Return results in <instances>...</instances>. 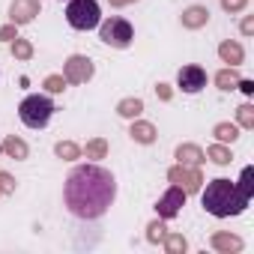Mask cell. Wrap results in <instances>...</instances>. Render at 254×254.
Segmentation results:
<instances>
[{"label": "cell", "mask_w": 254, "mask_h": 254, "mask_svg": "<svg viewBox=\"0 0 254 254\" xmlns=\"http://www.w3.org/2000/svg\"><path fill=\"white\" fill-rule=\"evenodd\" d=\"M117 200V180L102 165H78L63 186V203L69 215L81 221L102 218Z\"/></svg>", "instance_id": "1"}, {"label": "cell", "mask_w": 254, "mask_h": 254, "mask_svg": "<svg viewBox=\"0 0 254 254\" xmlns=\"http://www.w3.org/2000/svg\"><path fill=\"white\" fill-rule=\"evenodd\" d=\"M200 203H203V209H206L209 215H215V218H230V215L245 212V206H248L251 200H245V197L239 194L236 183L218 177V180H212V183L203 189Z\"/></svg>", "instance_id": "2"}, {"label": "cell", "mask_w": 254, "mask_h": 254, "mask_svg": "<svg viewBox=\"0 0 254 254\" xmlns=\"http://www.w3.org/2000/svg\"><path fill=\"white\" fill-rule=\"evenodd\" d=\"M18 117L27 129H45L54 117V102L45 93H30L21 105H18Z\"/></svg>", "instance_id": "3"}, {"label": "cell", "mask_w": 254, "mask_h": 254, "mask_svg": "<svg viewBox=\"0 0 254 254\" xmlns=\"http://www.w3.org/2000/svg\"><path fill=\"white\" fill-rule=\"evenodd\" d=\"M66 21L72 30H93L102 21V9L96 0H69L66 3Z\"/></svg>", "instance_id": "4"}, {"label": "cell", "mask_w": 254, "mask_h": 254, "mask_svg": "<svg viewBox=\"0 0 254 254\" xmlns=\"http://www.w3.org/2000/svg\"><path fill=\"white\" fill-rule=\"evenodd\" d=\"M99 39L105 42V45H111V48H129L132 45V39H135V30H132V24L126 21V18H120V15H111L108 21H99Z\"/></svg>", "instance_id": "5"}, {"label": "cell", "mask_w": 254, "mask_h": 254, "mask_svg": "<svg viewBox=\"0 0 254 254\" xmlns=\"http://www.w3.org/2000/svg\"><path fill=\"white\" fill-rule=\"evenodd\" d=\"M93 72H96V66H93V60L84 57V54H72V57L66 60V66H63V78H66L69 84H87V81L93 78Z\"/></svg>", "instance_id": "6"}, {"label": "cell", "mask_w": 254, "mask_h": 254, "mask_svg": "<svg viewBox=\"0 0 254 254\" xmlns=\"http://www.w3.org/2000/svg\"><path fill=\"white\" fill-rule=\"evenodd\" d=\"M183 206H186V191H183L180 186H171V189L159 197L156 212H159V218H174V215H180Z\"/></svg>", "instance_id": "7"}, {"label": "cell", "mask_w": 254, "mask_h": 254, "mask_svg": "<svg viewBox=\"0 0 254 254\" xmlns=\"http://www.w3.org/2000/svg\"><path fill=\"white\" fill-rule=\"evenodd\" d=\"M177 87H180L183 93L194 96V93H200V90L206 87V72H203L200 66H183L180 75H177Z\"/></svg>", "instance_id": "8"}, {"label": "cell", "mask_w": 254, "mask_h": 254, "mask_svg": "<svg viewBox=\"0 0 254 254\" xmlns=\"http://www.w3.org/2000/svg\"><path fill=\"white\" fill-rule=\"evenodd\" d=\"M168 180H171L174 186H180L186 194H191V191H200V183H203V177H200L194 168H186V165H177V168H171V171H168Z\"/></svg>", "instance_id": "9"}, {"label": "cell", "mask_w": 254, "mask_h": 254, "mask_svg": "<svg viewBox=\"0 0 254 254\" xmlns=\"http://www.w3.org/2000/svg\"><path fill=\"white\" fill-rule=\"evenodd\" d=\"M39 15V0H12L9 6V21L12 24H27Z\"/></svg>", "instance_id": "10"}, {"label": "cell", "mask_w": 254, "mask_h": 254, "mask_svg": "<svg viewBox=\"0 0 254 254\" xmlns=\"http://www.w3.org/2000/svg\"><path fill=\"white\" fill-rule=\"evenodd\" d=\"M177 159H180V165H186V168H197L206 156H203L200 147H194V144H183V147H177Z\"/></svg>", "instance_id": "11"}, {"label": "cell", "mask_w": 254, "mask_h": 254, "mask_svg": "<svg viewBox=\"0 0 254 254\" xmlns=\"http://www.w3.org/2000/svg\"><path fill=\"white\" fill-rule=\"evenodd\" d=\"M206 21H209V9H206V6H189V9L183 12V27L197 30V27H203Z\"/></svg>", "instance_id": "12"}, {"label": "cell", "mask_w": 254, "mask_h": 254, "mask_svg": "<svg viewBox=\"0 0 254 254\" xmlns=\"http://www.w3.org/2000/svg\"><path fill=\"white\" fill-rule=\"evenodd\" d=\"M218 57H221L227 66H239V63L245 60V51H242L239 42H221V45H218Z\"/></svg>", "instance_id": "13"}, {"label": "cell", "mask_w": 254, "mask_h": 254, "mask_svg": "<svg viewBox=\"0 0 254 254\" xmlns=\"http://www.w3.org/2000/svg\"><path fill=\"white\" fill-rule=\"evenodd\" d=\"M129 135H132L138 144H153V141H156V126H153V123H141V120H135Z\"/></svg>", "instance_id": "14"}, {"label": "cell", "mask_w": 254, "mask_h": 254, "mask_svg": "<svg viewBox=\"0 0 254 254\" xmlns=\"http://www.w3.org/2000/svg\"><path fill=\"white\" fill-rule=\"evenodd\" d=\"M212 248H218V251H242V239L239 236H233V233H215L212 236Z\"/></svg>", "instance_id": "15"}, {"label": "cell", "mask_w": 254, "mask_h": 254, "mask_svg": "<svg viewBox=\"0 0 254 254\" xmlns=\"http://www.w3.org/2000/svg\"><path fill=\"white\" fill-rule=\"evenodd\" d=\"M3 153H6V156H9V159H18V162H21V159H27V156H30V150H27V144H24V141H21V138H15V135H12V138H6V141H3Z\"/></svg>", "instance_id": "16"}, {"label": "cell", "mask_w": 254, "mask_h": 254, "mask_svg": "<svg viewBox=\"0 0 254 254\" xmlns=\"http://www.w3.org/2000/svg\"><path fill=\"white\" fill-rule=\"evenodd\" d=\"M212 135H215L218 144H233V141L239 138V126H233V123H218L215 129H212Z\"/></svg>", "instance_id": "17"}, {"label": "cell", "mask_w": 254, "mask_h": 254, "mask_svg": "<svg viewBox=\"0 0 254 254\" xmlns=\"http://www.w3.org/2000/svg\"><path fill=\"white\" fill-rule=\"evenodd\" d=\"M141 111H144V102H141V99H123V102L117 105V114L126 117V120H138Z\"/></svg>", "instance_id": "18"}, {"label": "cell", "mask_w": 254, "mask_h": 254, "mask_svg": "<svg viewBox=\"0 0 254 254\" xmlns=\"http://www.w3.org/2000/svg\"><path fill=\"white\" fill-rule=\"evenodd\" d=\"M236 189H239V194H242L245 200H251V194H254V168H251V165L242 171V177H239Z\"/></svg>", "instance_id": "19"}, {"label": "cell", "mask_w": 254, "mask_h": 254, "mask_svg": "<svg viewBox=\"0 0 254 254\" xmlns=\"http://www.w3.org/2000/svg\"><path fill=\"white\" fill-rule=\"evenodd\" d=\"M215 84H218L221 90H236V84H239V75H236V66H230V69H221V72L215 75Z\"/></svg>", "instance_id": "20"}, {"label": "cell", "mask_w": 254, "mask_h": 254, "mask_svg": "<svg viewBox=\"0 0 254 254\" xmlns=\"http://www.w3.org/2000/svg\"><path fill=\"white\" fill-rule=\"evenodd\" d=\"M206 159H212L215 165H230V162H233V156H230V150H227L224 144H212V147L206 150Z\"/></svg>", "instance_id": "21"}, {"label": "cell", "mask_w": 254, "mask_h": 254, "mask_svg": "<svg viewBox=\"0 0 254 254\" xmlns=\"http://www.w3.org/2000/svg\"><path fill=\"white\" fill-rule=\"evenodd\" d=\"M162 242H165V248H168L171 254H183V251L189 248V242H186V236H183V233H165V239H162Z\"/></svg>", "instance_id": "22"}, {"label": "cell", "mask_w": 254, "mask_h": 254, "mask_svg": "<svg viewBox=\"0 0 254 254\" xmlns=\"http://www.w3.org/2000/svg\"><path fill=\"white\" fill-rule=\"evenodd\" d=\"M54 153H57L60 159H66V162H72V159H81V150H78L72 141H60V144L54 147Z\"/></svg>", "instance_id": "23"}, {"label": "cell", "mask_w": 254, "mask_h": 254, "mask_svg": "<svg viewBox=\"0 0 254 254\" xmlns=\"http://www.w3.org/2000/svg\"><path fill=\"white\" fill-rule=\"evenodd\" d=\"M12 57H18V60H30V57H33V45L15 36V42H12Z\"/></svg>", "instance_id": "24"}, {"label": "cell", "mask_w": 254, "mask_h": 254, "mask_svg": "<svg viewBox=\"0 0 254 254\" xmlns=\"http://www.w3.org/2000/svg\"><path fill=\"white\" fill-rule=\"evenodd\" d=\"M105 153H108V144H105V141H90V144L84 147V156H87V159H105Z\"/></svg>", "instance_id": "25"}, {"label": "cell", "mask_w": 254, "mask_h": 254, "mask_svg": "<svg viewBox=\"0 0 254 254\" xmlns=\"http://www.w3.org/2000/svg\"><path fill=\"white\" fill-rule=\"evenodd\" d=\"M236 120H239L242 129H254V108H251V105H242V108L236 111Z\"/></svg>", "instance_id": "26"}, {"label": "cell", "mask_w": 254, "mask_h": 254, "mask_svg": "<svg viewBox=\"0 0 254 254\" xmlns=\"http://www.w3.org/2000/svg\"><path fill=\"white\" fill-rule=\"evenodd\" d=\"M66 84H69V81H66L63 75H48V78H45V90H48V93H63Z\"/></svg>", "instance_id": "27"}, {"label": "cell", "mask_w": 254, "mask_h": 254, "mask_svg": "<svg viewBox=\"0 0 254 254\" xmlns=\"http://www.w3.org/2000/svg\"><path fill=\"white\" fill-rule=\"evenodd\" d=\"M147 230H150V233H147V239H150V242H162V239H165V233H168V227H165L162 221H153Z\"/></svg>", "instance_id": "28"}, {"label": "cell", "mask_w": 254, "mask_h": 254, "mask_svg": "<svg viewBox=\"0 0 254 254\" xmlns=\"http://www.w3.org/2000/svg\"><path fill=\"white\" fill-rule=\"evenodd\" d=\"M245 3H248V0H221V6H224L227 12H242Z\"/></svg>", "instance_id": "29"}, {"label": "cell", "mask_w": 254, "mask_h": 254, "mask_svg": "<svg viewBox=\"0 0 254 254\" xmlns=\"http://www.w3.org/2000/svg\"><path fill=\"white\" fill-rule=\"evenodd\" d=\"M12 189H15L12 177H9V174H0V194H3V191H12Z\"/></svg>", "instance_id": "30"}, {"label": "cell", "mask_w": 254, "mask_h": 254, "mask_svg": "<svg viewBox=\"0 0 254 254\" xmlns=\"http://www.w3.org/2000/svg\"><path fill=\"white\" fill-rule=\"evenodd\" d=\"M0 39H3V42H12V39H15V24L0 27Z\"/></svg>", "instance_id": "31"}, {"label": "cell", "mask_w": 254, "mask_h": 254, "mask_svg": "<svg viewBox=\"0 0 254 254\" xmlns=\"http://www.w3.org/2000/svg\"><path fill=\"white\" fill-rule=\"evenodd\" d=\"M236 87H239L245 96H251V93H254V81H242V78H239V84H236Z\"/></svg>", "instance_id": "32"}, {"label": "cell", "mask_w": 254, "mask_h": 254, "mask_svg": "<svg viewBox=\"0 0 254 254\" xmlns=\"http://www.w3.org/2000/svg\"><path fill=\"white\" fill-rule=\"evenodd\" d=\"M242 33H245V36H251V33H254V18H251V15L242 21Z\"/></svg>", "instance_id": "33"}, {"label": "cell", "mask_w": 254, "mask_h": 254, "mask_svg": "<svg viewBox=\"0 0 254 254\" xmlns=\"http://www.w3.org/2000/svg\"><path fill=\"white\" fill-rule=\"evenodd\" d=\"M111 6H129V3H135V0H108Z\"/></svg>", "instance_id": "34"}, {"label": "cell", "mask_w": 254, "mask_h": 254, "mask_svg": "<svg viewBox=\"0 0 254 254\" xmlns=\"http://www.w3.org/2000/svg\"><path fill=\"white\" fill-rule=\"evenodd\" d=\"M159 96H162V99H171V90H168L165 84H159Z\"/></svg>", "instance_id": "35"}, {"label": "cell", "mask_w": 254, "mask_h": 254, "mask_svg": "<svg viewBox=\"0 0 254 254\" xmlns=\"http://www.w3.org/2000/svg\"><path fill=\"white\" fill-rule=\"evenodd\" d=\"M0 156H3V144H0Z\"/></svg>", "instance_id": "36"}]
</instances>
